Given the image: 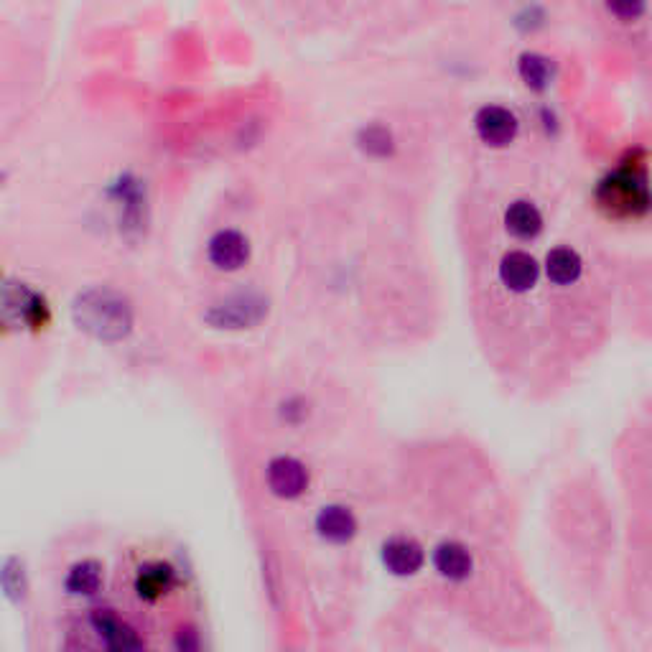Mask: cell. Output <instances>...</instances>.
<instances>
[{"label": "cell", "mask_w": 652, "mask_h": 652, "mask_svg": "<svg viewBox=\"0 0 652 652\" xmlns=\"http://www.w3.org/2000/svg\"><path fill=\"white\" fill-rule=\"evenodd\" d=\"M581 268H584V260H581V255L576 253L574 248H568V245H558L546 258L548 278H551L553 283H558V286L574 283L576 278L581 276Z\"/></svg>", "instance_id": "15"}, {"label": "cell", "mask_w": 652, "mask_h": 652, "mask_svg": "<svg viewBox=\"0 0 652 652\" xmlns=\"http://www.w3.org/2000/svg\"><path fill=\"white\" fill-rule=\"evenodd\" d=\"M367 148H370V151H375V148H380V151H388V146H385V143L390 141V135H388V130H383V128H370L367 130Z\"/></svg>", "instance_id": "20"}, {"label": "cell", "mask_w": 652, "mask_h": 652, "mask_svg": "<svg viewBox=\"0 0 652 652\" xmlns=\"http://www.w3.org/2000/svg\"><path fill=\"white\" fill-rule=\"evenodd\" d=\"M263 301L250 296H240V298H230L225 304H217L212 311L207 314V321L214 326H220V329H242V326H250L255 321H260L263 316Z\"/></svg>", "instance_id": "8"}, {"label": "cell", "mask_w": 652, "mask_h": 652, "mask_svg": "<svg viewBox=\"0 0 652 652\" xmlns=\"http://www.w3.org/2000/svg\"><path fill=\"white\" fill-rule=\"evenodd\" d=\"M609 11L619 13V16H637V13L645 11V6H642V3H635V6H630V3H624V6L614 3V6H609Z\"/></svg>", "instance_id": "21"}, {"label": "cell", "mask_w": 652, "mask_h": 652, "mask_svg": "<svg viewBox=\"0 0 652 652\" xmlns=\"http://www.w3.org/2000/svg\"><path fill=\"white\" fill-rule=\"evenodd\" d=\"M316 530H319L321 538L332 540V543H347V540L355 538L357 518L349 507L326 505L316 515Z\"/></svg>", "instance_id": "12"}, {"label": "cell", "mask_w": 652, "mask_h": 652, "mask_svg": "<svg viewBox=\"0 0 652 652\" xmlns=\"http://www.w3.org/2000/svg\"><path fill=\"white\" fill-rule=\"evenodd\" d=\"M209 260L220 270H237L248 263L250 242L248 237L237 230L214 232L209 240Z\"/></svg>", "instance_id": "7"}, {"label": "cell", "mask_w": 652, "mask_h": 652, "mask_svg": "<svg viewBox=\"0 0 652 652\" xmlns=\"http://www.w3.org/2000/svg\"><path fill=\"white\" fill-rule=\"evenodd\" d=\"M474 128L489 146H507L518 133V115L502 105H484L474 115Z\"/></svg>", "instance_id": "5"}, {"label": "cell", "mask_w": 652, "mask_h": 652, "mask_svg": "<svg viewBox=\"0 0 652 652\" xmlns=\"http://www.w3.org/2000/svg\"><path fill=\"white\" fill-rule=\"evenodd\" d=\"M176 652H202V640L194 627H181L174 640Z\"/></svg>", "instance_id": "19"}, {"label": "cell", "mask_w": 652, "mask_h": 652, "mask_svg": "<svg viewBox=\"0 0 652 652\" xmlns=\"http://www.w3.org/2000/svg\"><path fill=\"white\" fill-rule=\"evenodd\" d=\"M268 487L276 497H283V500H293V497H301L309 487V472L298 459L293 456H276V459L268 464Z\"/></svg>", "instance_id": "4"}, {"label": "cell", "mask_w": 652, "mask_h": 652, "mask_svg": "<svg viewBox=\"0 0 652 652\" xmlns=\"http://www.w3.org/2000/svg\"><path fill=\"white\" fill-rule=\"evenodd\" d=\"M505 225L512 235L528 240L543 230V214L530 199H515L505 212Z\"/></svg>", "instance_id": "13"}, {"label": "cell", "mask_w": 652, "mask_h": 652, "mask_svg": "<svg viewBox=\"0 0 652 652\" xmlns=\"http://www.w3.org/2000/svg\"><path fill=\"white\" fill-rule=\"evenodd\" d=\"M538 260L525 250H510L500 260V281L510 291H530L538 281Z\"/></svg>", "instance_id": "9"}, {"label": "cell", "mask_w": 652, "mask_h": 652, "mask_svg": "<svg viewBox=\"0 0 652 652\" xmlns=\"http://www.w3.org/2000/svg\"><path fill=\"white\" fill-rule=\"evenodd\" d=\"M41 306H44V301L26 286L0 291V314L13 324H31L41 314Z\"/></svg>", "instance_id": "10"}, {"label": "cell", "mask_w": 652, "mask_h": 652, "mask_svg": "<svg viewBox=\"0 0 652 652\" xmlns=\"http://www.w3.org/2000/svg\"><path fill=\"white\" fill-rule=\"evenodd\" d=\"M92 627L100 635L102 645L107 652H143V640L135 635V630L128 622L118 617L113 609H95L92 612Z\"/></svg>", "instance_id": "3"}, {"label": "cell", "mask_w": 652, "mask_h": 652, "mask_svg": "<svg viewBox=\"0 0 652 652\" xmlns=\"http://www.w3.org/2000/svg\"><path fill=\"white\" fill-rule=\"evenodd\" d=\"M74 321L87 334L105 342L123 339L133 326V309L120 293L110 288H90L74 301Z\"/></svg>", "instance_id": "1"}, {"label": "cell", "mask_w": 652, "mask_h": 652, "mask_svg": "<svg viewBox=\"0 0 652 652\" xmlns=\"http://www.w3.org/2000/svg\"><path fill=\"white\" fill-rule=\"evenodd\" d=\"M433 566L444 579L449 581H464L472 574L474 561L472 553L467 551V546H461L456 540H444L441 546H436L433 551Z\"/></svg>", "instance_id": "11"}, {"label": "cell", "mask_w": 652, "mask_h": 652, "mask_svg": "<svg viewBox=\"0 0 652 652\" xmlns=\"http://www.w3.org/2000/svg\"><path fill=\"white\" fill-rule=\"evenodd\" d=\"M0 589L6 591V596L11 602L21 604L26 599V591H29V579H26V571H23V563L18 558H8L3 566H0Z\"/></svg>", "instance_id": "17"}, {"label": "cell", "mask_w": 652, "mask_h": 652, "mask_svg": "<svg viewBox=\"0 0 652 652\" xmlns=\"http://www.w3.org/2000/svg\"><path fill=\"white\" fill-rule=\"evenodd\" d=\"M599 202L617 214H642L647 209L645 161L622 163L599 184Z\"/></svg>", "instance_id": "2"}, {"label": "cell", "mask_w": 652, "mask_h": 652, "mask_svg": "<svg viewBox=\"0 0 652 652\" xmlns=\"http://www.w3.org/2000/svg\"><path fill=\"white\" fill-rule=\"evenodd\" d=\"M426 553L418 540L405 538V535H395V538L385 540L383 546V563L390 574L395 576H413L423 568Z\"/></svg>", "instance_id": "6"}, {"label": "cell", "mask_w": 652, "mask_h": 652, "mask_svg": "<svg viewBox=\"0 0 652 652\" xmlns=\"http://www.w3.org/2000/svg\"><path fill=\"white\" fill-rule=\"evenodd\" d=\"M3 179H6V174H0V184H3Z\"/></svg>", "instance_id": "22"}, {"label": "cell", "mask_w": 652, "mask_h": 652, "mask_svg": "<svg viewBox=\"0 0 652 652\" xmlns=\"http://www.w3.org/2000/svg\"><path fill=\"white\" fill-rule=\"evenodd\" d=\"M102 586V566L97 561H79L69 568L64 589L74 596H92Z\"/></svg>", "instance_id": "16"}, {"label": "cell", "mask_w": 652, "mask_h": 652, "mask_svg": "<svg viewBox=\"0 0 652 652\" xmlns=\"http://www.w3.org/2000/svg\"><path fill=\"white\" fill-rule=\"evenodd\" d=\"M518 67L520 77H523L530 87H546L553 72L551 59L538 54V51H525V54H520Z\"/></svg>", "instance_id": "18"}, {"label": "cell", "mask_w": 652, "mask_h": 652, "mask_svg": "<svg viewBox=\"0 0 652 652\" xmlns=\"http://www.w3.org/2000/svg\"><path fill=\"white\" fill-rule=\"evenodd\" d=\"M171 586H174V568L169 563H148L138 571V579H135V591L148 602L166 594Z\"/></svg>", "instance_id": "14"}]
</instances>
